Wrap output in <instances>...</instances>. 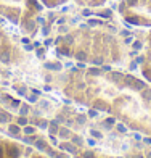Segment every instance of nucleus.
Returning <instances> with one entry per match:
<instances>
[{
    "instance_id": "f257e3e1",
    "label": "nucleus",
    "mask_w": 151,
    "mask_h": 158,
    "mask_svg": "<svg viewBox=\"0 0 151 158\" xmlns=\"http://www.w3.org/2000/svg\"><path fill=\"white\" fill-rule=\"evenodd\" d=\"M60 148H61V150H68V152H71V153H76V147L71 145V143H68V142L60 143Z\"/></svg>"
},
{
    "instance_id": "f03ea898",
    "label": "nucleus",
    "mask_w": 151,
    "mask_h": 158,
    "mask_svg": "<svg viewBox=\"0 0 151 158\" xmlns=\"http://www.w3.org/2000/svg\"><path fill=\"white\" fill-rule=\"evenodd\" d=\"M35 147H37V150H45L47 148V142L45 140H35Z\"/></svg>"
},
{
    "instance_id": "7ed1b4c3",
    "label": "nucleus",
    "mask_w": 151,
    "mask_h": 158,
    "mask_svg": "<svg viewBox=\"0 0 151 158\" xmlns=\"http://www.w3.org/2000/svg\"><path fill=\"white\" fill-rule=\"evenodd\" d=\"M85 121H87V118H85V114H79V116H76V123L77 124H85Z\"/></svg>"
},
{
    "instance_id": "20e7f679",
    "label": "nucleus",
    "mask_w": 151,
    "mask_h": 158,
    "mask_svg": "<svg viewBox=\"0 0 151 158\" xmlns=\"http://www.w3.org/2000/svg\"><path fill=\"white\" fill-rule=\"evenodd\" d=\"M8 132L16 135V134H19V127H18V126H10V127H8Z\"/></svg>"
},
{
    "instance_id": "39448f33",
    "label": "nucleus",
    "mask_w": 151,
    "mask_h": 158,
    "mask_svg": "<svg viewBox=\"0 0 151 158\" xmlns=\"http://www.w3.org/2000/svg\"><path fill=\"white\" fill-rule=\"evenodd\" d=\"M60 135H61V137H69L71 132L68 131V129H60Z\"/></svg>"
},
{
    "instance_id": "423d86ee",
    "label": "nucleus",
    "mask_w": 151,
    "mask_h": 158,
    "mask_svg": "<svg viewBox=\"0 0 151 158\" xmlns=\"http://www.w3.org/2000/svg\"><path fill=\"white\" fill-rule=\"evenodd\" d=\"M10 119L8 114H5V113H0V123H6V121Z\"/></svg>"
},
{
    "instance_id": "0eeeda50",
    "label": "nucleus",
    "mask_w": 151,
    "mask_h": 158,
    "mask_svg": "<svg viewBox=\"0 0 151 158\" xmlns=\"http://www.w3.org/2000/svg\"><path fill=\"white\" fill-rule=\"evenodd\" d=\"M19 111H21V114L24 116V114H27V111H29V106H27V105H23V106L19 108Z\"/></svg>"
},
{
    "instance_id": "6e6552de",
    "label": "nucleus",
    "mask_w": 151,
    "mask_h": 158,
    "mask_svg": "<svg viewBox=\"0 0 151 158\" xmlns=\"http://www.w3.org/2000/svg\"><path fill=\"white\" fill-rule=\"evenodd\" d=\"M141 97L145 98V100H148L149 97H151V90L148 89V90H143V94H141Z\"/></svg>"
},
{
    "instance_id": "1a4fd4ad",
    "label": "nucleus",
    "mask_w": 151,
    "mask_h": 158,
    "mask_svg": "<svg viewBox=\"0 0 151 158\" xmlns=\"http://www.w3.org/2000/svg\"><path fill=\"white\" fill-rule=\"evenodd\" d=\"M26 123H27V119H26V118H23V116H21V118L18 119V124H19V126H26Z\"/></svg>"
},
{
    "instance_id": "9d476101",
    "label": "nucleus",
    "mask_w": 151,
    "mask_h": 158,
    "mask_svg": "<svg viewBox=\"0 0 151 158\" xmlns=\"http://www.w3.org/2000/svg\"><path fill=\"white\" fill-rule=\"evenodd\" d=\"M73 142H74V143H77V145H82V140H81V137H79V135L73 137Z\"/></svg>"
},
{
    "instance_id": "9b49d317",
    "label": "nucleus",
    "mask_w": 151,
    "mask_h": 158,
    "mask_svg": "<svg viewBox=\"0 0 151 158\" xmlns=\"http://www.w3.org/2000/svg\"><path fill=\"white\" fill-rule=\"evenodd\" d=\"M114 123H116V119H114V118H108L103 124H114Z\"/></svg>"
},
{
    "instance_id": "f8f14e48",
    "label": "nucleus",
    "mask_w": 151,
    "mask_h": 158,
    "mask_svg": "<svg viewBox=\"0 0 151 158\" xmlns=\"http://www.w3.org/2000/svg\"><path fill=\"white\" fill-rule=\"evenodd\" d=\"M24 132L26 134H32L34 132V127H24Z\"/></svg>"
},
{
    "instance_id": "ddd939ff",
    "label": "nucleus",
    "mask_w": 151,
    "mask_h": 158,
    "mask_svg": "<svg viewBox=\"0 0 151 158\" xmlns=\"http://www.w3.org/2000/svg\"><path fill=\"white\" fill-rule=\"evenodd\" d=\"M92 135H93V137H101V132H98V131H92Z\"/></svg>"
},
{
    "instance_id": "4468645a",
    "label": "nucleus",
    "mask_w": 151,
    "mask_h": 158,
    "mask_svg": "<svg viewBox=\"0 0 151 158\" xmlns=\"http://www.w3.org/2000/svg\"><path fill=\"white\" fill-rule=\"evenodd\" d=\"M89 73H90V74H93V76H98V73H100V71H98V69H90Z\"/></svg>"
},
{
    "instance_id": "2eb2a0df",
    "label": "nucleus",
    "mask_w": 151,
    "mask_h": 158,
    "mask_svg": "<svg viewBox=\"0 0 151 158\" xmlns=\"http://www.w3.org/2000/svg\"><path fill=\"white\" fill-rule=\"evenodd\" d=\"M39 124H40V127H47V121H44V119H42V121H39Z\"/></svg>"
},
{
    "instance_id": "dca6fc26",
    "label": "nucleus",
    "mask_w": 151,
    "mask_h": 158,
    "mask_svg": "<svg viewBox=\"0 0 151 158\" xmlns=\"http://www.w3.org/2000/svg\"><path fill=\"white\" fill-rule=\"evenodd\" d=\"M32 139H34V137H24V142H26V143H31Z\"/></svg>"
},
{
    "instance_id": "f3484780",
    "label": "nucleus",
    "mask_w": 151,
    "mask_h": 158,
    "mask_svg": "<svg viewBox=\"0 0 151 158\" xmlns=\"http://www.w3.org/2000/svg\"><path fill=\"white\" fill-rule=\"evenodd\" d=\"M117 129H119V131H121V132H125V127H124V126H122V124H119V126H117Z\"/></svg>"
},
{
    "instance_id": "a211bd4d",
    "label": "nucleus",
    "mask_w": 151,
    "mask_h": 158,
    "mask_svg": "<svg viewBox=\"0 0 151 158\" xmlns=\"http://www.w3.org/2000/svg\"><path fill=\"white\" fill-rule=\"evenodd\" d=\"M89 114L93 118V116H97V111H95V110H90V113H89Z\"/></svg>"
},
{
    "instance_id": "6ab92c4d",
    "label": "nucleus",
    "mask_w": 151,
    "mask_h": 158,
    "mask_svg": "<svg viewBox=\"0 0 151 158\" xmlns=\"http://www.w3.org/2000/svg\"><path fill=\"white\" fill-rule=\"evenodd\" d=\"M85 158H95V156H93V153H89L87 152V153H85Z\"/></svg>"
},
{
    "instance_id": "aec40b11",
    "label": "nucleus",
    "mask_w": 151,
    "mask_h": 158,
    "mask_svg": "<svg viewBox=\"0 0 151 158\" xmlns=\"http://www.w3.org/2000/svg\"><path fill=\"white\" fill-rule=\"evenodd\" d=\"M56 158H68V156H66V155H61V153H60V155H56Z\"/></svg>"
},
{
    "instance_id": "412c9836",
    "label": "nucleus",
    "mask_w": 151,
    "mask_h": 158,
    "mask_svg": "<svg viewBox=\"0 0 151 158\" xmlns=\"http://www.w3.org/2000/svg\"><path fill=\"white\" fill-rule=\"evenodd\" d=\"M148 158H151V153H149V155H148Z\"/></svg>"
}]
</instances>
